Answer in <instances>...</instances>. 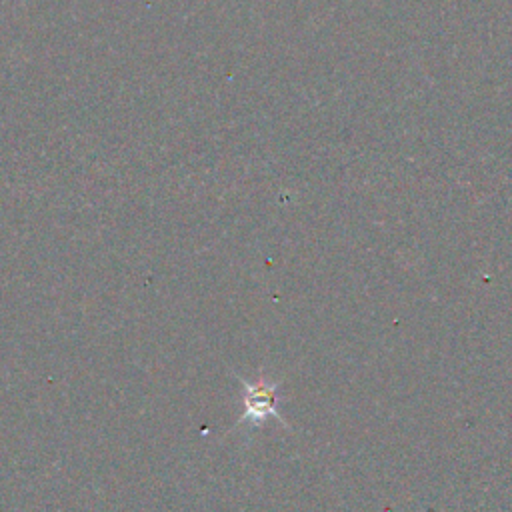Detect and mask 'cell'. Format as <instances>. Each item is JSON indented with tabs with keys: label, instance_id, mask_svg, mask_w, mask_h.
Instances as JSON below:
<instances>
[{
	"label": "cell",
	"instance_id": "cell-1",
	"mask_svg": "<svg viewBox=\"0 0 512 512\" xmlns=\"http://www.w3.org/2000/svg\"><path fill=\"white\" fill-rule=\"evenodd\" d=\"M242 382V416L238 424H262L268 418H276L282 422V416L278 412V382H270L268 378H258V380H246L240 378Z\"/></svg>",
	"mask_w": 512,
	"mask_h": 512
}]
</instances>
